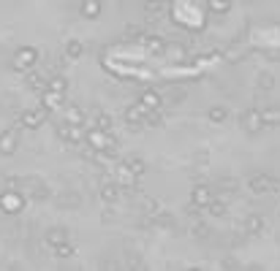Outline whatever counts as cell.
Listing matches in <instances>:
<instances>
[{"instance_id":"14","label":"cell","mask_w":280,"mask_h":271,"mask_svg":"<svg viewBox=\"0 0 280 271\" xmlns=\"http://www.w3.org/2000/svg\"><path fill=\"white\" fill-rule=\"evenodd\" d=\"M46 90H49V92H66L68 90V82H66V79H63V76H52V79H46Z\"/></svg>"},{"instance_id":"21","label":"cell","mask_w":280,"mask_h":271,"mask_svg":"<svg viewBox=\"0 0 280 271\" xmlns=\"http://www.w3.org/2000/svg\"><path fill=\"white\" fill-rule=\"evenodd\" d=\"M261 119H264V127H267V125H280V109L261 111Z\"/></svg>"},{"instance_id":"9","label":"cell","mask_w":280,"mask_h":271,"mask_svg":"<svg viewBox=\"0 0 280 271\" xmlns=\"http://www.w3.org/2000/svg\"><path fill=\"white\" fill-rule=\"evenodd\" d=\"M17 144H19V139H17V133H14V130H3V133H0V152H3V155H11L14 149H17Z\"/></svg>"},{"instance_id":"27","label":"cell","mask_w":280,"mask_h":271,"mask_svg":"<svg viewBox=\"0 0 280 271\" xmlns=\"http://www.w3.org/2000/svg\"><path fill=\"white\" fill-rule=\"evenodd\" d=\"M125 266H128V271H147V266L142 263L136 255H128V260H125Z\"/></svg>"},{"instance_id":"33","label":"cell","mask_w":280,"mask_h":271,"mask_svg":"<svg viewBox=\"0 0 280 271\" xmlns=\"http://www.w3.org/2000/svg\"><path fill=\"white\" fill-rule=\"evenodd\" d=\"M259 87H264V90H272V87H275V79L267 76V74H261V76H259Z\"/></svg>"},{"instance_id":"36","label":"cell","mask_w":280,"mask_h":271,"mask_svg":"<svg viewBox=\"0 0 280 271\" xmlns=\"http://www.w3.org/2000/svg\"><path fill=\"white\" fill-rule=\"evenodd\" d=\"M125 36H128V38H139L142 33H139V27H136V25H128V27H125Z\"/></svg>"},{"instance_id":"23","label":"cell","mask_w":280,"mask_h":271,"mask_svg":"<svg viewBox=\"0 0 280 271\" xmlns=\"http://www.w3.org/2000/svg\"><path fill=\"white\" fill-rule=\"evenodd\" d=\"M30 198H33V201H46V198H49V190H46V185H41V182H36L33 190H30Z\"/></svg>"},{"instance_id":"31","label":"cell","mask_w":280,"mask_h":271,"mask_svg":"<svg viewBox=\"0 0 280 271\" xmlns=\"http://www.w3.org/2000/svg\"><path fill=\"white\" fill-rule=\"evenodd\" d=\"M190 233H193V236H199V239H204L207 233H210V228H207L204 222H193V225H190Z\"/></svg>"},{"instance_id":"3","label":"cell","mask_w":280,"mask_h":271,"mask_svg":"<svg viewBox=\"0 0 280 271\" xmlns=\"http://www.w3.org/2000/svg\"><path fill=\"white\" fill-rule=\"evenodd\" d=\"M247 187H250L253 193H272V190H277V179L267 177V174H253V177L247 179Z\"/></svg>"},{"instance_id":"6","label":"cell","mask_w":280,"mask_h":271,"mask_svg":"<svg viewBox=\"0 0 280 271\" xmlns=\"http://www.w3.org/2000/svg\"><path fill=\"white\" fill-rule=\"evenodd\" d=\"M145 117H147V109L142 106V103H133V106L125 109V122L131 127H142L145 125Z\"/></svg>"},{"instance_id":"24","label":"cell","mask_w":280,"mask_h":271,"mask_svg":"<svg viewBox=\"0 0 280 271\" xmlns=\"http://www.w3.org/2000/svg\"><path fill=\"white\" fill-rule=\"evenodd\" d=\"M207 117H210L212 122H223V119L229 117V109L226 106H212L210 111H207Z\"/></svg>"},{"instance_id":"11","label":"cell","mask_w":280,"mask_h":271,"mask_svg":"<svg viewBox=\"0 0 280 271\" xmlns=\"http://www.w3.org/2000/svg\"><path fill=\"white\" fill-rule=\"evenodd\" d=\"M79 11H82V17H87V19H98L101 17V0H82Z\"/></svg>"},{"instance_id":"28","label":"cell","mask_w":280,"mask_h":271,"mask_svg":"<svg viewBox=\"0 0 280 271\" xmlns=\"http://www.w3.org/2000/svg\"><path fill=\"white\" fill-rule=\"evenodd\" d=\"M166 52H169V57H172V60H182V57H188L185 49H182V46H177V44L166 46Z\"/></svg>"},{"instance_id":"15","label":"cell","mask_w":280,"mask_h":271,"mask_svg":"<svg viewBox=\"0 0 280 271\" xmlns=\"http://www.w3.org/2000/svg\"><path fill=\"white\" fill-rule=\"evenodd\" d=\"M60 103H63V95H60V92H49V90H46V92H44V103H41V109L52 111L54 106H60Z\"/></svg>"},{"instance_id":"13","label":"cell","mask_w":280,"mask_h":271,"mask_svg":"<svg viewBox=\"0 0 280 271\" xmlns=\"http://www.w3.org/2000/svg\"><path fill=\"white\" fill-rule=\"evenodd\" d=\"M117 195H120V187L115 185V182H106V185L101 187V198H103L106 204H115Z\"/></svg>"},{"instance_id":"17","label":"cell","mask_w":280,"mask_h":271,"mask_svg":"<svg viewBox=\"0 0 280 271\" xmlns=\"http://www.w3.org/2000/svg\"><path fill=\"white\" fill-rule=\"evenodd\" d=\"M207 209H210L212 217H223V214L229 212V206H226V201H220V198H212V201L207 204Z\"/></svg>"},{"instance_id":"10","label":"cell","mask_w":280,"mask_h":271,"mask_svg":"<svg viewBox=\"0 0 280 271\" xmlns=\"http://www.w3.org/2000/svg\"><path fill=\"white\" fill-rule=\"evenodd\" d=\"M139 103H142L147 111H158V109H161V103H163V95H158L155 90H147L145 95H142Z\"/></svg>"},{"instance_id":"32","label":"cell","mask_w":280,"mask_h":271,"mask_svg":"<svg viewBox=\"0 0 280 271\" xmlns=\"http://www.w3.org/2000/svg\"><path fill=\"white\" fill-rule=\"evenodd\" d=\"M27 84L33 87V90H36V87H38V90H44V87H46V82L38 74H27Z\"/></svg>"},{"instance_id":"4","label":"cell","mask_w":280,"mask_h":271,"mask_svg":"<svg viewBox=\"0 0 280 271\" xmlns=\"http://www.w3.org/2000/svg\"><path fill=\"white\" fill-rule=\"evenodd\" d=\"M36 60H38V52L30 49V46H25V49H19L17 57H14V68L17 71H30L36 65Z\"/></svg>"},{"instance_id":"29","label":"cell","mask_w":280,"mask_h":271,"mask_svg":"<svg viewBox=\"0 0 280 271\" xmlns=\"http://www.w3.org/2000/svg\"><path fill=\"white\" fill-rule=\"evenodd\" d=\"M54 252H58L60 258H71V255H74V244L63 242V244H58V247H54Z\"/></svg>"},{"instance_id":"18","label":"cell","mask_w":280,"mask_h":271,"mask_svg":"<svg viewBox=\"0 0 280 271\" xmlns=\"http://www.w3.org/2000/svg\"><path fill=\"white\" fill-rule=\"evenodd\" d=\"M245 230H247V233H261V230H264V220L259 217V214H250V217L245 220Z\"/></svg>"},{"instance_id":"5","label":"cell","mask_w":280,"mask_h":271,"mask_svg":"<svg viewBox=\"0 0 280 271\" xmlns=\"http://www.w3.org/2000/svg\"><path fill=\"white\" fill-rule=\"evenodd\" d=\"M46 114H49V111L46 109H30V111H22L19 114V125L22 127H30V130H33V127H38L46 119Z\"/></svg>"},{"instance_id":"30","label":"cell","mask_w":280,"mask_h":271,"mask_svg":"<svg viewBox=\"0 0 280 271\" xmlns=\"http://www.w3.org/2000/svg\"><path fill=\"white\" fill-rule=\"evenodd\" d=\"M109 125H111V119H109V114H95V127H98V130H109Z\"/></svg>"},{"instance_id":"38","label":"cell","mask_w":280,"mask_h":271,"mask_svg":"<svg viewBox=\"0 0 280 271\" xmlns=\"http://www.w3.org/2000/svg\"><path fill=\"white\" fill-rule=\"evenodd\" d=\"M147 3H166V0H147Z\"/></svg>"},{"instance_id":"25","label":"cell","mask_w":280,"mask_h":271,"mask_svg":"<svg viewBox=\"0 0 280 271\" xmlns=\"http://www.w3.org/2000/svg\"><path fill=\"white\" fill-rule=\"evenodd\" d=\"M66 54L76 60V57H82V54H85V46L79 44V41H68V44H66Z\"/></svg>"},{"instance_id":"19","label":"cell","mask_w":280,"mask_h":271,"mask_svg":"<svg viewBox=\"0 0 280 271\" xmlns=\"http://www.w3.org/2000/svg\"><path fill=\"white\" fill-rule=\"evenodd\" d=\"M46 242H49L52 247H58L63 242H68V236H66V230H63V228H52L49 233H46Z\"/></svg>"},{"instance_id":"34","label":"cell","mask_w":280,"mask_h":271,"mask_svg":"<svg viewBox=\"0 0 280 271\" xmlns=\"http://www.w3.org/2000/svg\"><path fill=\"white\" fill-rule=\"evenodd\" d=\"M142 44L150 46V49H163V41H161V38H142Z\"/></svg>"},{"instance_id":"1","label":"cell","mask_w":280,"mask_h":271,"mask_svg":"<svg viewBox=\"0 0 280 271\" xmlns=\"http://www.w3.org/2000/svg\"><path fill=\"white\" fill-rule=\"evenodd\" d=\"M87 144H90L93 149H95V152H115V139H111V136L106 133V130H98V127H95V130L90 133V136H87Z\"/></svg>"},{"instance_id":"39","label":"cell","mask_w":280,"mask_h":271,"mask_svg":"<svg viewBox=\"0 0 280 271\" xmlns=\"http://www.w3.org/2000/svg\"><path fill=\"white\" fill-rule=\"evenodd\" d=\"M188 271H202V268H188Z\"/></svg>"},{"instance_id":"8","label":"cell","mask_w":280,"mask_h":271,"mask_svg":"<svg viewBox=\"0 0 280 271\" xmlns=\"http://www.w3.org/2000/svg\"><path fill=\"white\" fill-rule=\"evenodd\" d=\"M0 209L3 212H19L22 209V195L19 193H3L0 195Z\"/></svg>"},{"instance_id":"26","label":"cell","mask_w":280,"mask_h":271,"mask_svg":"<svg viewBox=\"0 0 280 271\" xmlns=\"http://www.w3.org/2000/svg\"><path fill=\"white\" fill-rule=\"evenodd\" d=\"M142 209H145L147 214H153V217H155V214H161V206H158L155 198H145V201H142Z\"/></svg>"},{"instance_id":"7","label":"cell","mask_w":280,"mask_h":271,"mask_svg":"<svg viewBox=\"0 0 280 271\" xmlns=\"http://www.w3.org/2000/svg\"><path fill=\"white\" fill-rule=\"evenodd\" d=\"M190 201H193V206H199V209H207V204L212 201V190L207 185H196L193 193H190Z\"/></svg>"},{"instance_id":"22","label":"cell","mask_w":280,"mask_h":271,"mask_svg":"<svg viewBox=\"0 0 280 271\" xmlns=\"http://www.w3.org/2000/svg\"><path fill=\"white\" fill-rule=\"evenodd\" d=\"M207 6L212 14H226L231 9V0H207Z\"/></svg>"},{"instance_id":"16","label":"cell","mask_w":280,"mask_h":271,"mask_svg":"<svg viewBox=\"0 0 280 271\" xmlns=\"http://www.w3.org/2000/svg\"><path fill=\"white\" fill-rule=\"evenodd\" d=\"M66 119H68V125H82L85 122V111L82 109H76V106H68L66 109Z\"/></svg>"},{"instance_id":"20","label":"cell","mask_w":280,"mask_h":271,"mask_svg":"<svg viewBox=\"0 0 280 271\" xmlns=\"http://www.w3.org/2000/svg\"><path fill=\"white\" fill-rule=\"evenodd\" d=\"M125 168L133 174V177H142V174H145V163L139 160V157H128L125 160Z\"/></svg>"},{"instance_id":"12","label":"cell","mask_w":280,"mask_h":271,"mask_svg":"<svg viewBox=\"0 0 280 271\" xmlns=\"http://www.w3.org/2000/svg\"><path fill=\"white\" fill-rule=\"evenodd\" d=\"M58 136H60L63 141H68V144H76V141H79V127L66 122V125H60V127H58Z\"/></svg>"},{"instance_id":"2","label":"cell","mask_w":280,"mask_h":271,"mask_svg":"<svg viewBox=\"0 0 280 271\" xmlns=\"http://www.w3.org/2000/svg\"><path fill=\"white\" fill-rule=\"evenodd\" d=\"M239 122H242V130L250 133V136H259L264 130V119H261V111H245L242 117H239Z\"/></svg>"},{"instance_id":"35","label":"cell","mask_w":280,"mask_h":271,"mask_svg":"<svg viewBox=\"0 0 280 271\" xmlns=\"http://www.w3.org/2000/svg\"><path fill=\"white\" fill-rule=\"evenodd\" d=\"M103 271H123V266L117 260H103Z\"/></svg>"},{"instance_id":"37","label":"cell","mask_w":280,"mask_h":271,"mask_svg":"<svg viewBox=\"0 0 280 271\" xmlns=\"http://www.w3.org/2000/svg\"><path fill=\"white\" fill-rule=\"evenodd\" d=\"M169 100H182V90H177V87H174V90H169Z\"/></svg>"}]
</instances>
